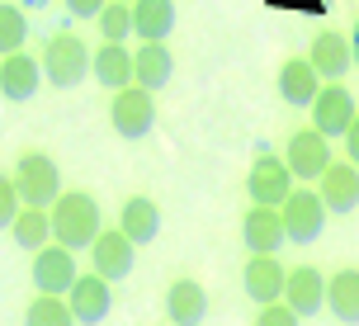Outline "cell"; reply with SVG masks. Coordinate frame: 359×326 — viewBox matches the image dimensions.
<instances>
[{
  "label": "cell",
  "instance_id": "8992f818",
  "mask_svg": "<svg viewBox=\"0 0 359 326\" xmlns=\"http://www.w3.org/2000/svg\"><path fill=\"white\" fill-rule=\"evenodd\" d=\"M284 161H288V170H293V180L317 184L322 170L336 161V156H331V137L317 133V128H298V133L288 137V147H284Z\"/></svg>",
  "mask_w": 359,
  "mask_h": 326
},
{
  "label": "cell",
  "instance_id": "d4e9b609",
  "mask_svg": "<svg viewBox=\"0 0 359 326\" xmlns=\"http://www.w3.org/2000/svg\"><path fill=\"white\" fill-rule=\"evenodd\" d=\"M10 232H15V246H24L29 255H38L48 241H53V213H48V208H24Z\"/></svg>",
  "mask_w": 359,
  "mask_h": 326
},
{
  "label": "cell",
  "instance_id": "7c38bea8",
  "mask_svg": "<svg viewBox=\"0 0 359 326\" xmlns=\"http://www.w3.org/2000/svg\"><path fill=\"white\" fill-rule=\"evenodd\" d=\"M67 303H72V317L81 326H100L109 317V308H114V289H109V279H100V274L90 270L72 284Z\"/></svg>",
  "mask_w": 359,
  "mask_h": 326
},
{
  "label": "cell",
  "instance_id": "ac0fdd59",
  "mask_svg": "<svg viewBox=\"0 0 359 326\" xmlns=\"http://www.w3.org/2000/svg\"><path fill=\"white\" fill-rule=\"evenodd\" d=\"M317 90H322V76H317V67L307 57H288L284 67H279V95H284V104L312 109Z\"/></svg>",
  "mask_w": 359,
  "mask_h": 326
},
{
  "label": "cell",
  "instance_id": "30bf717a",
  "mask_svg": "<svg viewBox=\"0 0 359 326\" xmlns=\"http://www.w3.org/2000/svg\"><path fill=\"white\" fill-rule=\"evenodd\" d=\"M284 284H288V270L279 265V255H251L246 270H241V289L251 298L255 308H269L284 298Z\"/></svg>",
  "mask_w": 359,
  "mask_h": 326
},
{
  "label": "cell",
  "instance_id": "7a4b0ae2",
  "mask_svg": "<svg viewBox=\"0 0 359 326\" xmlns=\"http://www.w3.org/2000/svg\"><path fill=\"white\" fill-rule=\"evenodd\" d=\"M15 189L19 199H24V208H48V203H57L67 189H62V165L48 156V151H24L15 161Z\"/></svg>",
  "mask_w": 359,
  "mask_h": 326
},
{
  "label": "cell",
  "instance_id": "83f0119b",
  "mask_svg": "<svg viewBox=\"0 0 359 326\" xmlns=\"http://www.w3.org/2000/svg\"><path fill=\"white\" fill-rule=\"evenodd\" d=\"M95 24H100V38H104V43H128V38H133V5L109 0L104 15L95 19Z\"/></svg>",
  "mask_w": 359,
  "mask_h": 326
},
{
  "label": "cell",
  "instance_id": "9a60e30c",
  "mask_svg": "<svg viewBox=\"0 0 359 326\" xmlns=\"http://www.w3.org/2000/svg\"><path fill=\"white\" fill-rule=\"evenodd\" d=\"M38 86H43V62H38V57H29V53L0 57V95H5L10 104L34 100Z\"/></svg>",
  "mask_w": 359,
  "mask_h": 326
},
{
  "label": "cell",
  "instance_id": "5b68a950",
  "mask_svg": "<svg viewBox=\"0 0 359 326\" xmlns=\"http://www.w3.org/2000/svg\"><path fill=\"white\" fill-rule=\"evenodd\" d=\"M279 217H284V232H288L293 246H312L326 227V203L312 184H298V189L288 194V203L279 208Z\"/></svg>",
  "mask_w": 359,
  "mask_h": 326
},
{
  "label": "cell",
  "instance_id": "4fadbf2b",
  "mask_svg": "<svg viewBox=\"0 0 359 326\" xmlns=\"http://www.w3.org/2000/svg\"><path fill=\"white\" fill-rule=\"evenodd\" d=\"M326 213H355L359 208V165L355 161H331L317 180Z\"/></svg>",
  "mask_w": 359,
  "mask_h": 326
},
{
  "label": "cell",
  "instance_id": "52a82bcc",
  "mask_svg": "<svg viewBox=\"0 0 359 326\" xmlns=\"http://www.w3.org/2000/svg\"><path fill=\"white\" fill-rule=\"evenodd\" d=\"M293 189H298V180H293V170H288L284 156H260V161L251 165V175H246V194H251V203H260V208H284Z\"/></svg>",
  "mask_w": 359,
  "mask_h": 326
},
{
  "label": "cell",
  "instance_id": "7402d4cb",
  "mask_svg": "<svg viewBox=\"0 0 359 326\" xmlns=\"http://www.w3.org/2000/svg\"><path fill=\"white\" fill-rule=\"evenodd\" d=\"M133 67H137L142 90H165L170 76H175V57H170L165 43H142V48H133Z\"/></svg>",
  "mask_w": 359,
  "mask_h": 326
},
{
  "label": "cell",
  "instance_id": "9c48e42d",
  "mask_svg": "<svg viewBox=\"0 0 359 326\" xmlns=\"http://www.w3.org/2000/svg\"><path fill=\"white\" fill-rule=\"evenodd\" d=\"M76 279H81V270H76V251H67V246H53V241H48V246L34 255V289L38 293L67 298Z\"/></svg>",
  "mask_w": 359,
  "mask_h": 326
},
{
  "label": "cell",
  "instance_id": "f1b7e54d",
  "mask_svg": "<svg viewBox=\"0 0 359 326\" xmlns=\"http://www.w3.org/2000/svg\"><path fill=\"white\" fill-rule=\"evenodd\" d=\"M24 213V199H19V189L10 175H0V232L5 227H15V217Z\"/></svg>",
  "mask_w": 359,
  "mask_h": 326
},
{
  "label": "cell",
  "instance_id": "e575fe53",
  "mask_svg": "<svg viewBox=\"0 0 359 326\" xmlns=\"http://www.w3.org/2000/svg\"><path fill=\"white\" fill-rule=\"evenodd\" d=\"M123 5H133V0H123Z\"/></svg>",
  "mask_w": 359,
  "mask_h": 326
},
{
  "label": "cell",
  "instance_id": "8fae6325",
  "mask_svg": "<svg viewBox=\"0 0 359 326\" xmlns=\"http://www.w3.org/2000/svg\"><path fill=\"white\" fill-rule=\"evenodd\" d=\"M133 260H137V246L128 241L123 227H114V232H100V241L90 246V270L100 274V279H128L133 274Z\"/></svg>",
  "mask_w": 359,
  "mask_h": 326
},
{
  "label": "cell",
  "instance_id": "d6a6232c",
  "mask_svg": "<svg viewBox=\"0 0 359 326\" xmlns=\"http://www.w3.org/2000/svg\"><path fill=\"white\" fill-rule=\"evenodd\" d=\"M345 38H350V57H355V67H359V19H355V29H350Z\"/></svg>",
  "mask_w": 359,
  "mask_h": 326
},
{
  "label": "cell",
  "instance_id": "3957f363",
  "mask_svg": "<svg viewBox=\"0 0 359 326\" xmlns=\"http://www.w3.org/2000/svg\"><path fill=\"white\" fill-rule=\"evenodd\" d=\"M90 48L76 34H53L43 43V81H53V90H76L81 81L90 76Z\"/></svg>",
  "mask_w": 359,
  "mask_h": 326
},
{
  "label": "cell",
  "instance_id": "6da1fadb",
  "mask_svg": "<svg viewBox=\"0 0 359 326\" xmlns=\"http://www.w3.org/2000/svg\"><path fill=\"white\" fill-rule=\"evenodd\" d=\"M104 232L100 222V203L86 189H67L62 199L53 203V241L67 246V251H90Z\"/></svg>",
  "mask_w": 359,
  "mask_h": 326
},
{
  "label": "cell",
  "instance_id": "f546056e",
  "mask_svg": "<svg viewBox=\"0 0 359 326\" xmlns=\"http://www.w3.org/2000/svg\"><path fill=\"white\" fill-rule=\"evenodd\" d=\"M303 322V317H298V312L288 308L284 298H279V303H269V308H260L255 312V326H298Z\"/></svg>",
  "mask_w": 359,
  "mask_h": 326
},
{
  "label": "cell",
  "instance_id": "603a6c76",
  "mask_svg": "<svg viewBox=\"0 0 359 326\" xmlns=\"http://www.w3.org/2000/svg\"><path fill=\"white\" fill-rule=\"evenodd\" d=\"M118 227L128 232L133 246H147V241H156V232H161V208L147 199V194H133V199L118 208Z\"/></svg>",
  "mask_w": 359,
  "mask_h": 326
},
{
  "label": "cell",
  "instance_id": "4dcf8cb0",
  "mask_svg": "<svg viewBox=\"0 0 359 326\" xmlns=\"http://www.w3.org/2000/svg\"><path fill=\"white\" fill-rule=\"evenodd\" d=\"M104 5H109V0H67V10H72L76 19H100V15H104Z\"/></svg>",
  "mask_w": 359,
  "mask_h": 326
},
{
  "label": "cell",
  "instance_id": "2e32d148",
  "mask_svg": "<svg viewBox=\"0 0 359 326\" xmlns=\"http://www.w3.org/2000/svg\"><path fill=\"white\" fill-rule=\"evenodd\" d=\"M90 76H95L104 90H128V86L137 81V67H133L128 43H100L95 57H90Z\"/></svg>",
  "mask_w": 359,
  "mask_h": 326
},
{
  "label": "cell",
  "instance_id": "836d02e7",
  "mask_svg": "<svg viewBox=\"0 0 359 326\" xmlns=\"http://www.w3.org/2000/svg\"><path fill=\"white\" fill-rule=\"evenodd\" d=\"M38 5H53V0H38Z\"/></svg>",
  "mask_w": 359,
  "mask_h": 326
},
{
  "label": "cell",
  "instance_id": "cb8c5ba5",
  "mask_svg": "<svg viewBox=\"0 0 359 326\" xmlns=\"http://www.w3.org/2000/svg\"><path fill=\"white\" fill-rule=\"evenodd\" d=\"M326 308L336 312V322L359 326V270H341L326 279Z\"/></svg>",
  "mask_w": 359,
  "mask_h": 326
},
{
  "label": "cell",
  "instance_id": "277c9868",
  "mask_svg": "<svg viewBox=\"0 0 359 326\" xmlns=\"http://www.w3.org/2000/svg\"><path fill=\"white\" fill-rule=\"evenodd\" d=\"M109 123H114V133L123 142H142L147 133L156 128V95L142 90L137 81L128 90H114V100H109Z\"/></svg>",
  "mask_w": 359,
  "mask_h": 326
},
{
  "label": "cell",
  "instance_id": "d6986e66",
  "mask_svg": "<svg viewBox=\"0 0 359 326\" xmlns=\"http://www.w3.org/2000/svg\"><path fill=\"white\" fill-rule=\"evenodd\" d=\"M307 62L317 67V76H322V81H341V76L355 67V57H350V38L336 34V29L317 34V38H312V53H307Z\"/></svg>",
  "mask_w": 359,
  "mask_h": 326
},
{
  "label": "cell",
  "instance_id": "5bb4252c",
  "mask_svg": "<svg viewBox=\"0 0 359 326\" xmlns=\"http://www.w3.org/2000/svg\"><path fill=\"white\" fill-rule=\"evenodd\" d=\"M241 241H246L251 255H279V246L288 241L279 208H260V203H251V213L241 217Z\"/></svg>",
  "mask_w": 359,
  "mask_h": 326
},
{
  "label": "cell",
  "instance_id": "e0dca14e",
  "mask_svg": "<svg viewBox=\"0 0 359 326\" xmlns=\"http://www.w3.org/2000/svg\"><path fill=\"white\" fill-rule=\"evenodd\" d=\"M165 317H170V326H203V317H208L203 284L198 279H175L165 289Z\"/></svg>",
  "mask_w": 359,
  "mask_h": 326
},
{
  "label": "cell",
  "instance_id": "44dd1931",
  "mask_svg": "<svg viewBox=\"0 0 359 326\" xmlns=\"http://www.w3.org/2000/svg\"><path fill=\"white\" fill-rule=\"evenodd\" d=\"M175 29V0H133V38L165 43Z\"/></svg>",
  "mask_w": 359,
  "mask_h": 326
},
{
  "label": "cell",
  "instance_id": "4316f807",
  "mask_svg": "<svg viewBox=\"0 0 359 326\" xmlns=\"http://www.w3.org/2000/svg\"><path fill=\"white\" fill-rule=\"evenodd\" d=\"M24 38H29V15L10 0H0V57L24 53Z\"/></svg>",
  "mask_w": 359,
  "mask_h": 326
},
{
  "label": "cell",
  "instance_id": "1f68e13d",
  "mask_svg": "<svg viewBox=\"0 0 359 326\" xmlns=\"http://www.w3.org/2000/svg\"><path fill=\"white\" fill-rule=\"evenodd\" d=\"M345 161L359 165V114H355V123H350V133H345Z\"/></svg>",
  "mask_w": 359,
  "mask_h": 326
},
{
  "label": "cell",
  "instance_id": "484cf974",
  "mask_svg": "<svg viewBox=\"0 0 359 326\" xmlns=\"http://www.w3.org/2000/svg\"><path fill=\"white\" fill-rule=\"evenodd\" d=\"M24 326H81L72 317V303L67 298H53V293H38L29 312H24Z\"/></svg>",
  "mask_w": 359,
  "mask_h": 326
},
{
  "label": "cell",
  "instance_id": "ffe728a7",
  "mask_svg": "<svg viewBox=\"0 0 359 326\" xmlns=\"http://www.w3.org/2000/svg\"><path fill=\"white\" fill-rule=\"evenodd\" d=\"M284 303L298 312V317H312L317 308H326V279L312 270V265H298V270H288Z\"/></svg>",
  "mask_w": 359,
  "mask_h": 326
},
{
  "label": "cell",
  "instance_id": "ba28073f",
  "mask_svg": "<svg viewBox=\"0 0 359 326\" xmlns=\"http://www.w3.org/2000/svg\"><path fill=\"white\" fill-rule=\"evenodd\" d=\"M355 95L345 90L341 81H326L322 90H317V100H312V128L317 133H326V137H345L350 133V123H355Z\"/></svg>",
  "mask_w": 359,
  "mask_h": 326
}]
</instances>
